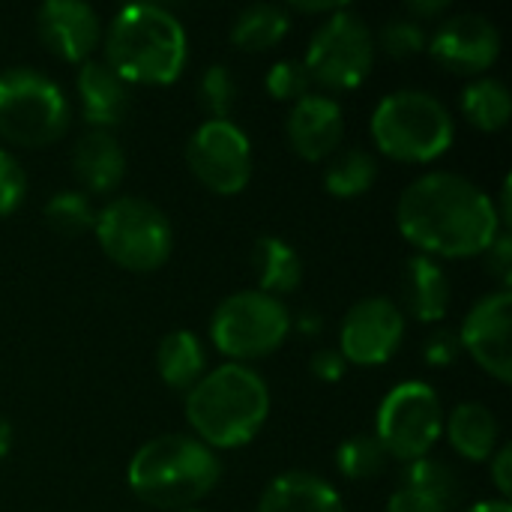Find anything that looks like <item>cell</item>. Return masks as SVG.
<instances>
[{
    "mask_svg": "<svg viewBox=\"0 0 512 512\" xmlns=\"http://www.w3.org/2000/svg\"><path fill=\"white\" fill-rule=\"evenodd\" d=\"M369 132L384 156L405 165H426L453 147L456 120L435 93L402 87L378 99Z\"/></svg>",
    "mask_w": 512,
    "mask_h": 512,
    "instance_id": "5",
    "label": "cell"
},
{
    "mask_svg": "<svg viewBox=\"0 0 512 512\" xmlns=\"http://www.w3.org/2000/svg\"><path fill=\"white\" fill-rule=\"evenodd\" d=\"M384 453L402 465L426 459L444 435V405L432 384L402 381L378 405L375 432Z\"/></svg>",
    "mask_w": 512,
    "mask_h": 512,
    "instance_id": "10",
    "label": "cell"
},
{
    "mask_svg": "<svg viewBox=\"0 0 512 512\" xmlns=\"http://www.w3.org/2000/svg\"><path fill=\"white\" fill-rule=\"evenodd\" d=\"M72 120L63 87L33 66L0 69V138L18 147H48Z\"/></svg>",
    "mask_w": 512,
    "mask_h": 512,
    "instance_id": "7",
    "label": "cell"
},
{
    "mask_svg": "<svg viewBox=\"0 0 512 512\" xmlns=\"http://www.w3.org/2000/svg\"><path fill=\"white\" fill-rule=\"evenodd\" d=\"M447 6H450V0H411L408 3V18L423 24L426 18H435L441 12H447Z\"/></svg>",
    "mask_w": 512,
    "mask_h": 512,
    "instance_id": "38",
    "label": "cell"
},
{
    "mask_svg": "<svg viewBox=\"0 0 512 512\" xmlns=\"http://www.w3.org/2000/svg\"><path fill=\"white\" fill-rule=\"evenodd\" d=\"M375 54V33L366 18L351 6H342L315 27L303 54V66L309 69L312 84L342 93L360 87L369 78Z\"/></svg>",
    "mask_w": 512,
    "mask_h": 512,
    "instance_id": "9",
    "label": "cell"
},
{
    "mask_svg": "<svg viewBox=\"0 0 512 512\" xmlns=\"http://www.w3.org/2000/svg\"><path fill=\"white\" fill-rule=\"evenodd\" d=\"M198 105L207 111V120H231L237 105V81L225 63H213L198 78Z\"/></svg>",
    "mask_w": 512,
    "mask_h": 512,
    "instance_id": "30",
    "label": "cell"
},
{
    "mask_svg": "<svg viewBox=\"0 0 512 512\" xmlns=\"http://www.w3.org/2000/svg\"><path fill=\"white\" fill-rule=\"evenodd\" d=\"M402 237L426 258H477L504 231L495 198L456 171H426L396 201Z\"/></svg>",
    "mask_w": 512,
    "mask_h": 512,
    "instance_id": "1",
    "label": "cell"
},
{
    "mask_svg": "<svg viewBox=\"0 0 512 512\" xmlns=\"http://www.w3.org/2000/svg\"><path fill=\"white\" fill-rule=\"evenodd\" d=\"M48 228L54 234H63V237H78L84 231H93V219H96V210L90 204V198L78 189H63V192H54L48 201H45V210H42Z\"/></svg>",
    "mask_w": 512,
    "mask_h": 512,
    "instance_id": "29",
    "label": "cell"
},
{
    "mask_svg": "<svg viewBox=\"0 0 512 512\" xmlns=\"http://www.w3.org/2000/svg\"><path fill=\"white\" fill-rule=\"evenodd\" d=\"M72 171L87 192H114L126 177V153L114 132L90 129L72 147Z\"/></svg>",
    "mask_w": 512,
    "mask_h": 512,
    "instance_id": "20",
    "label": "cell"
},
{
    "mask_svg": "<svg viewBox=\"0 0 512 512\" xmlns=\"http://www.w3.org/2000/svg\"><path fill=\"white\" fill-rule=\"evenodd\" d=\"M450 447L468 462H489L501 441L498 417L483 402H462L444 417Z\"/></svg>",
    "mask_w": 512,
    "mask_h": 512,
    "instance_id": "22",
    "label": "cell"
},
{
    "mask_svg": "<svg viewBox=\"0 0 512 512\" xmlns=\"http://www.w3.org/2000/svg\"><path fill=\"white\" fill-rule=\"evenodd\" d=\"M75 90L81 99V114L90 129L111 132L132 105V84H126L105 60H84L75 75Z\"/></svg>",
    "mask_w": 512,
    "mask_h": 512,
    "instance_id": "18",
    "label": "cell"
},
{
    "mask_svg": "<svg viewBox=\"0 0 512 512\" xmlns=\"http://www.w3.org/2000/svg\"><path fill=\"white\" fill-rule=\"evenodd\" d=\"M183 512H201V510H183Z\"/></svg>",
    "mask_w": 512,
    "mask_h": 512,
    "instance_id": "41",
    "label": "cell"
},
{
    "mask_svg": "<svg viewBox=\"0 0 512 512\" xmlns=\"http://www.w3.org/2000/svg\"><path fill=\"white\" fill-rule=\"evenodd\" d=\"M510 324H512V291L498 288L480 297L459 330V345L468 351V357L495 381L510 384L512 357H510Z\"/></svg>",
    "mask_w": 512,
    "mask_h": 512,
    "instance_id": "14",
    "label": "cell"
},
{
    "mask_svg": "<svg viewBox=\"0 0 512 512\" xmlns=\"http://www.w3.org/2000/svg\"><path fill=\"white\" fill-rule=\"evenodd\" d=\"M264 87L273 99L279 102H297L303 99L306 93H312V75L309 69L303 66V60H294V57H285V60H276L267 75H264Z\"/></svg>",
    "mask_w": 512,
    "mask_h": 512,
    "instance_id": "32",
    "label": "cell"
},
{
    "mask_svg": "<svg viewBox=\"0 0 512 512\" xmlns=\"http://www.w3.org/2000/svg\"><path fill=\"white\" fill-rule=\"evenodd\" d=\"M405 339V312L390 297L357 300L339 327V354L348 366H384Z\"/></svg>",
    "mask_w": 512,
    "mask_h": 512,
    "instance_id": "12",
    "label": "cell"
},
{
    "mask_svg": "<svg viewBox=\"0 0 512 512\" xmlns=\"http://www.w3.org/2000/svg\"><path fill=\"white\" fill-rule=\"evenodd\" d=\"M9 447H12V423L0 417V459L9 453Z\"/></svg>",
    "mask_w": 512,
    "mask_h": 512,
    "instance_id": "40",
    "label": "cell"
},
{
    "mask_svg": "<svg viewBox=\"0 0 512 512\" xmlns=\"http://www.w3.org/2000/svg\"><path fill=\"white\" fill-rule=\"evenodd\" d=\"M462 114L480 132H501L512 117L510 87L495 75H480L462 90Z\"/></svg>",
    "mask_w": 512,
    "mask_h": 512,
    "instance_id": "26",
    "label": "cell"
},
{
    "mask_svg": "<svg viewBox=\"0 0 512 512\" xmlns=\"http://www.w3.org/2000/svg\"><path fill=\"white\" fill-rule=\"evenodd\" d=\"M486 258V270L498 279L501 288H510L512 285V234L510 231H501L495 237V243L483 252Z\"/></svg>",
    "mask_w": 512,
    "mask_h": 512,
    "instance_id": "35",
    "label": "cell"
},
{
    "mask_svg": "<svg viewBox=\"0 0 512 512\" xmlns=\"http://www.w3.org/2000/svg\"><path fill=\"white\" fill-rule=\"evenodd\" d=\"M375 180H378V159L363 147L336 150L324 168V189L333 198H345V201L366 195L375 186Z\"/></svg>",
    "mask_w": 512,
    "mask_h": 512,
    "instance_id": "27",
    "label": "cell"
},
{
    "mask_svg": "<svg viewBox=\"0 0 512 512\" xmlns=\"http://www.w3.org/2000/svg\"><path fill=\"white\" fill-rule=\"evenodd\" d=\"M459 495L453 468L426 456L405 465L402 480L387 501V512H456Z\"/></svg>",
    "mask_w": 512,
    "mask_h": 512,
    "instance_id": "17",
    "label": "cell"
},
{
    "mask_svg": "<svg viewBox=\"0 0 512 512\" xmlns=\"http://www.w3.org/2000/svg\"><path fill=\"white\" fill-rule=\"evenodd\" d=\"M309 372H312L318 381H324V384H336V381H342V378H345L348 363L342 360V354H339L336 348H321V351H315V354H312V360H309Z\"/></svg>",
    "mask_w": 512,
    "mask_h": 512,
    "instance_id": "36",
    "label": "cell"
},
{
    "mask_svg": "<svg viewBox=\"0 0 512 512\" xmlns=\"http://www.w3.org/2000/svg\"><path fill=\"white\" fill-rule=\"evenodd\" d=\"M402 294L408 312L420 324H438L450 312V276L441 261L426 255H411L402 270Z\"/></svg>",
    "mask_w": 512,
    "mask_h": 512,
    "instance_id": "21",
    "label": "cell"
},
{
    "mask_svg": "<svg viewBox=\"0 0 512 512\" xmlns=\"http://www.w3.org/2000/svg\"><path fill=\"white\" fill-rule=\"evenodd\" d=\"M93 234L105 258L129 273H153L174 252V225L162 207L138 195L111 198L96 210Z\"/></svg>",
    "mask_w": 512,
    "mask_h": 512,
    "instance_id": "6",
    "label": "cell"
},
{
    "mask_svg": "<svg viewBox=\"0 0 512 512\" xmlns=\"http://www.w3.org/2000/svg\"><path fill=\"white\" fill-rule=\"evenodd\" d=\"M426 51L447 72L480 78L501 57V30L480 12H459L432 30Z\"/></svg>",
    "mask_w": 512,
    "mask_h": 512,
    "instance_id": "13",
    "label": "cell"
},
{
    "mask_svg": "<svg viewBox=\"0 0 512 512\" xmlns=\"http://www.w3.org/2000/svg\"><path fill=\"white\" fill-rule=\"evenodd\" d=\"M192 177L216 195H240L252 180V144L234 120H204L186 141Z\"/></svg>",
    "mask_w": 512,
    "mask_h": 512,
    "instance_id": "11",
    "label": "cell"
},
{
    "mask_svg": "<svg viewBox=\"0 0 512 512\" xmlns=\"http://www.w3.org/2000/svg\"><path fill=\"white\" fill-rule=\"evenodd\" d=\"M255 512H345V501L312 471H285L267 483Z\"/></svg>",
    "mask_w": 512,
    "mask_h": 512,
    "instance_id": "19",
    "label": "cell"
},
{
    "mask_svg": "<svg viewBox=\"0 0 512 512\" xmlns=\"http://www.w3.org/2000/svg\"><path fill=\"white\" fill-rule=\"evenodd\" d=\"M156 372L171 390H189L207 372V348L192 330H171L156 345Z\"/></svg>",
    "mask_w": 512,
    "mask_h": 512,
    "instance_id": "23",
    "label": "cell"
},
{
    "mask_svg": "<svg viewBox=\"0 0 512 512\" xmlns=\"http://www.w3.org/2000/svg\"><path fill=\"white\" fill-rule=\"evenodd\" d=\"M186 60V27L162 3H129L105 30V63L126 84L165 87L180 78Z\"/></svg>",
    "mask_w": 512,
    "mask_h": 512,
    "instance_id": "4",
    "label": "cell"
},
{
    "mask_svg": "<svg viewBox=\"0 0 512 512\" xmlns=\"http://www.w3.org/2000/svg\"><path fill=\"white\" fill-rule=\"evenodd\" d=\"M222 480V459L195 435L168 432L144 441L126 468L132 495L153 510H195Z\"/></svg>",
    "mask_w": 512,
    "mask_h": 512,
    "instance_id": "3",
    "label": "cell"
},
{
    "mask_svg": "<svg viewBox=\"0 0 512 512\" xmlns=\"http://www.w3.org/2000/svg\"><path fill=\"white\" fill-rule=\"evenodd\" d=\"M426 42H429V33L420 21L408 18V15H399V18H390L378 36H375V48L384 51L387 57L393 60H408V57H417L420 51H426Z\"/></svg>",
    "mask_w": 512,
    "mask_h": 512,
    "instance_id": "31",
    "label": "cell"
},
{
    "mask_svg": "<svg viewBox=\"0 0 512 512\" xmlns=\"http://www.w3.org/2000/svg\"><path fill=\"white\" fill-rule=\"evenodd\" d=\"M294 318L285 300L258 288L228 294L210 318V342L228 363L270 357L291 336Z\"/></svg>",
    "mask_w": 512,
    "mask_h": 512,
    "instance_id": "8",
    "label": "cell"
},
{
    "mask_svg": "<svg viewBox=\"0 0 512 512\" xmlns=\"http://www.w3.org/2000/svg\"><path fill=\"white\" fill-rule=\"evenodd\" d=\"M285 135L291 150L306 162L330 159L345 138V111L339 99L327 93H306L297 99L285 120Z\"/></svg>",
    "mask_w": 512,
    "mask_h": 512,
    "instance_id": "16",
    "label": "cell"
},
{
    "mask_svg": "<svg viewBox=\"0 0 512 512\" xmlns=\"http://www.w3.org/2000/svg\"><path fill=\"white\" fill-rule=\"evenodd\" d=\"M252 264L258 276V291L273 294L279 300L297 291L303 282V258L282 237H258L252 249Z\"/></svg>",
    "mask_w": 512,
    "mask_h": 512,
    "instance_id": "24",
    "label": "cell"
},
{
    "mask_svg": "<svg viewBox=\"0 0 512 512\" xmlns=\"http://www.w3.org/2000/svg\"><path fill=\"white\" fill-rule=\"evenodd\" d=\"M390 456L384 453L381 441L369 432L351 435L339 444L336 450V468L345 480L363 483V480H375L384 474Z\"/></svg>",
    "mask_w": 512,
    "mask_h": 512,
    "instance_id": "28",
    "label": "cell"
},
{
    "mask_svg": "<svg viewBox=\"0 0 512 512\" xmlns=\"http://www.w3.org/2000/svg\"><path fill=\"white\" fill-rule=\"evenodd\" d=\"M270 417V387L246 363H222L186 390V423L210 450H237Z\"/></svg>",
    "mask_w": 512,
    "mask_h": 512,
    "instance_id": "2",
    "label": "cell"
},
{
    "mask_svg": "<svg viewBox=\"0 0 512 512\" xmlns=\"http://www.w3.org/2000/svg\"><path fill=\"white\" fill-rule=\"evenodd\" d=\"M24 195H27V174L21 162L0 147V219L15 213L24 204Z\"/></svg>",
    "mask_w": 512,
    "mask_h": 512,
    "instance_id": "33",
    "label": "cell"
},
{
    "mask_svg": "<svg viewBox=\"0 0 512 512\" xmlns=\"http://www.w3.org/2000/svg\"><path fill=\"white\" fill-rule=\"evenodd\" d=\"M459 354H462V345H459V333L453 330H435L423 342V357L429 366H453Z\"/></svg>",
    "mask_w": 512,
    "mask_h": 512,
    "instance_id": "34",
    "label": "cell"
},
{
    "mask_svg": "<svg viewBox=\"0 0 512 512\" xmlns=\"http://www.w3.org/2000/svg\"><path fill=\"white\" fill-rule=\"evenodd\" d=\"M489 474L495 489L501 492V501H510L512 495V447L504 444L495 450V456L489 459Z\"/></svg>",
    "mask_w": 512,
    "mask_h": 512,
    "instance_id": "37",
    "label": "cell"
},
{
    "mask_svg": "<svg viewBox=\"0 0 512 512\" xmlns=\"http://www.w3.org/2000/svg\"><path fill=\"white\" fill-rule=\"evenodd\" d=\"M36 33L51 54L81 66L102 42V21L84 0H45L36 9Z\"/></svg>",
    "mask_w": 512,
    "mask_h": 512,
    "instance_id": "15",
    "label": "cell"
},
{
    "mask_svg": "<svg viewBox=\"0 0 512 512\" xmlns=\"http://www.w3.org/2000/svg\"><path fill=\"white\" fill-rule=\"evenodd\" d=\"M291 30V15L279 3H249L237 12L231 24V42L240 51L276 48Z\"/></svg>",
    "mask_w": 512,
    "mask_h": 512,
    "instance_id": "25",
    "label": "cell"
},
{
    "mask_svg": "<svg viewBox=\"0 0 512 512\" xmlns=\"http://www.w3.org/2000/svg\"><path fill=\"white\" fill-rule=\"evenodd\" d=\"M465 512H512V507L510 501L492 498V501H477V504H471Z\"/></svg>",
    "mask_w": 512,
    "mask_h": 512,
    "instance_id": "39",
    "label": "cell"
}]
</instances>
